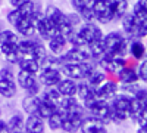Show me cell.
<instances>
[{
  "mask_svg": "<svg viewBox=\"0 0 147 133\" xmlns=\"http://www.w3.org/2000/svg\"><path fill=\"white\" fill-rule=\"evenodd\" d=\"M103 46L105 52L110 55H119L127 56L128 47H129V39L122 31H110L106 35L103 34Z\"/></svg>",
  "mask_w": 147,
  "mask_h": 133,
  "instance_id": "6da1fadb",
  "label": "cell"
},
{
  "mask_svg": "<svg viewBox=\"0 0 147 133\" xmlns=\"http://www.w3.org/2000/svg\"><path fill=\"white\" fill-rule=\"evenodd\" d=\"M119 21L122 22V33L128 39H144L147 35V21H138L131 12H127Z\"/></svg>",
  "mask_w": 147,
  "mask_h": 133,
  "instance_id": "7a4b0ae2",
  "label": "cell"
},
{
  "mask_svg": "<svg viewBox=\"0 0 147 133\" xmlns=\"http://www.w3.org/2000/svg\"><path fill=\"white\" fill-rule=\"evenodd\" d=\"M96 62L91 61H84V62H68V64H62L60 65V71H62L63 77H69L74 80H85L91 71L96 68Z\"/></svg>",
  "mask_w": 147,
  "mask_h": 133,
  "instance_id": "3957f363",
  "label": "cell"
},
{
  "mask_svg": "<svg viewBox=\"0 0 147 133\" xmlns=\"http://www.w3.org/2000/svg\"><path fill=\"white\" fill-rule=\"evenodd\" d=\"M15 80H16L18 87L25 90L27 95H40L43 86L40 84L38 78H37V74H31L28 71L19 70L18 74L15 76Z\"/></svg>",
  "mask_w": 147,
  "mask_h": 133,
  "instance_id": "277c9868",
  "label": "cell"
},
{
  "mask_svg": "<svg viewBox=\"0 0 147 133\" xmlns=\"http://www.w3.org/2000/svg\"><path fill=\"white\" fill-rule=\"evenodd\" d=\"M96 65L100 70H103L106 74H113L116 76V72L127 65V59L125 56H119V55H110V53H103L99 59L96 61Z\"/></svg>",
  "mask_w": 147,
  "mask_h": 133,
  "instance_id": "5b68a950",
  "label": "cell"
},
{
  "mask_svg": "<svg viewBox=\"0 0 147 133\" xmlns=\"http://www.w3.org/2000/svg\"><path fill=\"white\" fill-rule=\"evenodd\" d=\"M56 58L60 65L68 64V62H84V61H91L93 59L87 46H72L71 49H66L62 55H59Z\"/></svg>",
  "mask_w": 147,
  "mask_h": 133,
  "instance_id": "8992f818",
  "label": "cell"
},
{
  "mask_svg": "<svg viewBox=\"0 0 147 133\" xmlns=\"http://www.w3.org/2000/svg\"><path fill=\"white\" fill-rule=\"evenodd\" d=\"M93 12L96 16V22H100L103 25H107L112 21H115L112 8H110L107 0H94L93 3Z\"/></svg>",
  "mask_w": 147,
  "mask_h": 133,
  "instance_id": "52a82bcc",
  "label": "cell"
},
{
  "mask_svg": "<svg viewBox=\"0 0 147 133\" xmlns=\"http://www.w3.org/2000/svg\"><path fill=\"white\" fill-rule=\"evenodd\" d=\"M77 31L80 34V37L82 39V42L85 43V46L94 40L103 39V31L96 22H84L77 28Z\"/></svg>",
  "mask_w": 147,
  "mask_h": 133,
  "instance_id": "ba28073f",
  "label": "cell"
},
{
  "mask_svg": "<svg viewBox=\"0 0 147 133\" xmlns=\"http://www.w3.org/2000/svg\"><path fill=\"white\" fill-rule=\"evenodd\" d=\"M84 115H85V108L65 113L63 121H62V129L60 130H63V132H78L80 126L82 123Z\"/></svg>",
  "mask_w": 147,
  "mask_h": 133,
  "instance_id": "9c48e42d",
  "label": "cell"
},
{
  "mask_svg": "<svg viewBox=\"0 0 147 133\" xmlns=\"http://www.w3.org/2000/svg\"><path fill=\"white\" fill-rule=\"evenodd\" d=\"M80 132L82 133H106L107 132V124L103 123L100 118L94 115H84L82 123L80 126Z\"/></svg>",
  "mask_w": 147,
  "mask_h": 133,
  "instance_id": "30bf717a",
  "label": "cell"
},
{
  "mask_svg": "<svg viewBox=\"0 0 147 133\" xmlns=\"http://www.w3.org/2000/svg\"><path fill=\"white\" fill-rule=\"evenodd\" d=\"M87 111L97 117V118H100L103 123H109V117H110V104L109 101H105V99H97L96 102H93L88 108H87Z\"/></svg>",
  "mask_w": 147,
  "mask_h": 133,
  "instance_id": "8fae6325",
  "label": "cell"
},
{
  "mask_svg": "<svg viewBox=\"0 0 147 133\" xmlns=\"http://www.w3.org/2000/svg\"><path fill=\"white\" fill-rule=\"evenodd\" d=\"M96 93L99 96V99L110 101L119 93V83L115 81V80H107L106 78L100 86L96 87Z\"/></svg>",
  "mask_w": 147,
  "mask_h": 133,
  "instance_id": "7c38bea8",
  "label": "cell"
},
{
  "mask_svg": "<svg viewBox=\"0 0 147 133\" xmlns=\"http://www.w3.org/2000/svg\"><path fill=\"white\" fill-rule=\"evenodd\" d=\"M0 55L9 65H16L22 58L21 52L18 50V43H2L0 44Z\"/></svg>",
  "mask_w": 147,
  "mask_h": 133,
  "instance_id": "4fadbf2b",
  "label": "cell"
},
{
  "mask_svg": "<svg viewBox=\"0 0 147 133\" xmlns=\"http://www.w3.org/2000/svg\"><path fill=\"white\" fill-rule=\"evenodd\" d=\"M66 49H68V42L65 39V35H62L60 33L52 35V37L47 40V50L53 56L62 55Z\"/></svg>",
  "mask_w": 147,
  "mask_h": 133,
  "instance_id": "5bb4252c",
  "label": "cell"
},
{
  "mask_svg": "<svg viewBox=\"0 0 147 133\" xmlns=\"http://www.w3.org/2000/svg\"><path fill=\"white\" fill-rule=\"evenodd\" d=\"M24 132H27V133H44L46 132L44 118L38 117L37 114H30L25 118V121H24Z\"/></svg>",
  "mask_w": 147,
  "mask_h": 133,
  "instance_id": "9a60e30c",
  "label": "cell"
},
{
  "mask_svg": "<svg viewBox=\"0 0 147 133\" xmlns=\"http://www.w3.org/2000/svg\"><path fill=\"white\" fill-rule=\"evenodd\" d=\"M19 37H32L35 35V24L31 18H21L13 25Z\"/></svg>",
  "mask_w": 147,
  "mask_h": 133,
  "instance_id": "2e32d148",
  "label": "cell"
},
{
  "mask_svg": "<svg viewBox=\"0 0 147 133\" xmlns=\"http://www.w3.org/2000/svg\"><path fill=\"white\" fill-rule=\"evenodd\" d=\"M56 89L62 96H75L77 95V80L69 78V77H62L57 81Z\"/></svg>",
  "mask_w": 147,
  "mask_h": 133,
  "instance_id": "e0dca14e",
  "label": "cell"
},
{
  "mask_svg": "<svg viewBox=\"0 0 147 133\" xmlns=\"http://www.w3.org/2000/svg\"><path fill=\"white\" fill-rule=\"evenodd\" d=\"M18 95V84L15 80L0 78V98L12 99Z\"/></svg>",
  "mask_w": 147,
  "mask_h": 133,
  "instance_id": "ac0fdd59",
  "label": "cell"
},
{
  "mask_svg": "<svg viewBox=\"0 0 147 133\" xmlns=\"http://www.w3.org/2000/svg\"><path fill=\"white\" fill-rule=\"evenodd\" d=\"M57 108L63 113H69L74 110H81V108H84V105L77 96H62L57 102Z\"/></svg>",
  "mask_w": 147,
  "mask_h": 133,
  "instance_id": "d6986e66",
  "label": "cell"
},
{
  "mask_svg": "<svg viewBox=\"0 0 147 133\" xmlns=\"http://www.w3.org/2000/svg\"><path fill=\"white\" fill-rule=\"evenodd\" d=\"M116 77H118L119 84H129V83H137V81H140L136 68L128 67V65L122 67V68L116 72Z\"/></svg>",
  "mask_w": 147,
  "mask_h": 133,
  "instance_id": "ffe728a7",
  "label": "cell"
},
{
  "mask_svg": "<svg viewBox=\"0 0 147 133\" xmlns=\"http://www.w3.org/2000/svg\"><path fill=\"white\" fill-rule=\"evenodd\" d=\"M128 55H131V58L136 61H141L146 58V44L141 42V39H129Z\"/></svg>",
  "mask_w": 147,
  "mask_h": 133,
  "instance_id": "44dd1931",
  "label": "cell"
},
{
  "mask_svg": "<svg viewBox=\"0 0 147 133\" xmlns=\"http://www.w3.org/2000/svg\"><path fill=\"white\" fill-rule=\"evenodd\" d=\"M41 102V96L40 95H25L22 99V110L27 115L30 114H37L38 105Z\"/></svg>",
  "mask_w": 147,
  "mask_h": 133,
  "instance_id": "7402d4cb",
  "label": "cell"
},
{
  "mask_svg": "<svg viewBox=\"0 0 147 133\" xmlns=\"http://www.w3.org/2000/svg\"><path fill=\"white\" fill-rule=\"evenodd\" d=\"M129 99H131V96H127L124 93H121V95L118 93L115 98L110 99V106L116 111L128 114V111H129Z\"/></svg>",
  "mask_w": 147,
  "mask_h": 133,
  "instance_id": "603a6c76",
  "label": "cell"
},
{
  "mask_svg": "<svg viewBox=\"0 0 147 133\" xmlns=\"http://www.w3.org/2000/svg\"><path fill=\"white\" fill-rule=\"evenodd\" d=\"M16 65L19 67V70L28 71L31 74H37V72L40 71V64L37 62L32 56H22Z\"/></svg>",
  "mask_w": 147,
  "mask_h": 133,
  "instance_id": "cb8c5ba5",
  "label": "cell"
},
{
  "mask_svg": "<svg viewBox=\"0 0 147 133\" xmlns=\"http://www.w3.org/2000/svg\"><path fill=\"white\" fill-rule=\"evenodd\" d=\"M112 8L115 19H121L128 12V0H107Z\"/></svg>",
  "mask_w": 147,
  "mask_h": 133,
  "instance_id": "d4e9b609",
  "label": "cell"
},
{
  "mask_svg": "<svg viewBox=\"0 0 147 133\" xmlns=\"http://www.w3.org/2000/svg\"><path fill=\"white\" fill-rule=\"evenodd\" d=\"M106 78H107V74H106V72H105L103 70H100L99 67H96V68L91 71V74H90L87 78H85V81H87L91 87L96 89L97 86H100V84H102Z\"/></svg>",
  "mask_w": 147,
  "mask_h": 133,
  "instance_id": "484cf974",
  "label": "cell"
},
{
  "mask_svg": "<svg viewBox=\"0 0 147 133\" xmlns=\"http://www.w3.org/2000/svg\"><path fill=\"white\" fill-rule=\"evenodd\" d=\"M63 117H65V113L62 110H57L47 117V126L50 130H60L62 129V121H63Z\"/></svg>",
  "mask_w": 147,
  "mask_h": 133,
  "instance_id": "4316f807",
  "label": "cell"
},
{
  "mask_svg": "<svg viewBox=\"0 0 147 133\" xmlns=\"http://www.w3.org/2000/svg\"><path fill=\"white\" fill-rule=\"evenodd\" d=\"M40 96H41V99H43V101L52 102V104H56V105H57L59 99L62 98V95L59 93V90L56 89V86H50V87H44V89H41Z\"/></svg>",
  "mask_w": 147,
  "mask_h": 133,
  "instance_id": "83f0119b",
  "label": "cell"
},
{
  "mask_svg": "<svg viewBox=\"0 0 147 133\" xmlns=\"http://www.w3.org/2000/svg\"><path fill=\"white\" fill-rule=\"evenodd\" d=\"M147 110L146 108V102H141L140 99L137 98H134V96H131V99H129V111H128V117L132 118V120H136L141 111Z\"/></svg>",
  "mask_w": 147,
  "mask_h": 133,
  "instance_id": "f1b7e54d",
  "label": "cell"
},
{
  "mask_svg": "<svg viewBox=\"0 0 147 133\" xmlns=\"http://www.w3.org/2000/svg\"><path fill=\"white\" fill-rule=\"evenodd\" d=\"M131 14L138 21H147V2L146 0H137L132 6Z\"/></svg>",
  "mask_w": 147,
  "mask_h": 133,
  "instance_id": "f546056e",
  "label": "cell"
},
{
  "mask_svg": "<svg viewBox=\"0 0 147 133\" xmlns=\"http://www.w3.org/2000/svg\"><path fill=\"white\" fill-rule=\"evenodd\" d=\"M24 115L21 114H13L10 115L9 120H7V127H9V132H24Z\"/></svg>",
  "mask_w": 147,
  "mask_h": 133,
  "instance_id": "4dcf8cb0",
  "label": "cell"
},
{
  "mask_svg": "<svg viewBox=\"0 0 147 133\" xmlns=\"http://www.w3.org/2000/svg\"><path fill=\"white\" fill-rule=\"evenodd\" d=\"M56 110H57L56 104H52V102H47V101L41 99V102L38 105V110H37V115L41 117V118H47L49 115H52Z\"/></svg>",
  "mask_w": 147,
  "mask_h": 133,
  "instance_id": "1f68e13d",
  "label": "cell"
},
{
  "mask_svg": "<svg viewBox=\"0 0 147 133\" xmlns=\"http://www.w3.org/2000/svg\"><path fill=\"white\" fill-rule=\"evenodd\" d=\"M87 49L91 55L93 59H99L103 53H105V46H103V40L99 39V40H94L91 43L87 44Z\"/></svg>",
  "mask_w": 147,
  "mask_h": 133,
  "instance_id": "d6a6232c",
  "label": "cell"
},
{
  "mask_svg": "<svg viewBox=\"0 0 147 133\" xmlns=\"http://www.w3.org/2000/svg\"><path fill=\"white\" fill-rule=\"evenodd\" d=\"M19 35L15 30H0V44L2 43H18Z\"/></svg>",
  "mask_w": 147,
  "mask_h": 133,
  "instance_id": "836d02e7",
  "label": "cell"
},
{
  "mask_svg": "<svg viewBox=\"0 0 147 133\" xmlns=\"http://www.w3.org/2000/svg\"><path fill=\"white\" fill-rule=\"evenodd\" d=\"M128 114L125 113H121V111H116L113 110L112 106H110V117H109V123H113V124H122V123H125L127 120H128Z\"/></svg>",
  "mask_w": 147,
  "mask_h": 133,
  "instance_id": "e575fe53",
  "label": "cell"
},
{
  "mask_svg": "<svg viewBox=\"0 0 147 133\" xmlns=\"http://www.w3.org/2000/svg\"><path fill=\"white\" fill-rule=\"evenodd\" d=\"M78 15L81 16L82 22H96V16H94L93 8H84V9L78 10Z\"/></svg>",
  "mask_w": 147,
  "mask_h": 133,
  "instance_id": "d590c367",
  "label": "cell"
},
{
  "mask_svg": "<svg viewBox=\"0 0 147 133\" xmlns=\"http://www.w3.org/2000/svg\"><path fill=\"white\" fill-rule=\"evenodd\" d=\"M136 71H137L138 80H141L143 83H146L147 81V61H146V59H141L138 67L136 68Z\"/></svg>",
  "mask_w": 147,
  "mask_h": 133,
  "instance_id": "8d00e7d4",
  "label": "cell"
},
{
  "mask_svg": "<svg viewBox=\"0 0 147 133\" xmlns=\"http://www.w3.org/2000/svg\"><path fill=\"white\" fill-rule=\"evenodd\" d=\"M93 3H94V0H71V5L75 9V12L84 8H93Z\"/></svg>",
  "mask_w": 147,
  "mask_h": 133,
  "instance_id": "74e56055",
  "label": "cell"
},
{
  "mask_svg": "<svg viewBox=\"0 0 147 133\" xmlns=\"http://www.w3.org/2000/svg\"><path fill=\"white\" fill-rule=\"evenodd\" d=\"M0 78H7V80H15V72H13V65H5L0 68Z\"/></svg>",
  "mask_w": 147,
  "mask_h": 133,
  "instance_id": "f35d334b",
  "label": "cell"
},
{
  "mask_svg": "<svg viewBox=\"0 0 147 133\" xmlns=\"http://www.w3.org/2000/svg\"><path fill=\"white\" fill-rule=\"evenodd\" d=\"M19 19H21V15H19V12H18V9H16V8L10 9V10L7 12V15H6V21L10 24L12 27H13Z\"/></svg>",
  "mask_w": 147,
  "mask_h": 133,
  "instance_id": "ab89813d",
  "label": "cell"
},
{
  "mask_svg": "<svg viewBox=\"0 0 147 133\" xmlns=\"http://www.w3.org/2000/svg\"><path fill=\"white\" fill-rule=\"evenodd\" d=\"M134 98H137V99H140L141 102H146L147 104V90H146V87L143 86H140L138 89H137V92L134 93Z\"/></svg>",
  "mask_w": 147,
  "mask_h": 133,
  "instance_id": "60d3db41",
  "label": "cell"
},
{
  "mask_svg": "<svg viewBox=\"0 0 147 133\" xmlns=\"http://www.w3.org/2000/svg\"><path fill=\"white\" fill-rule=\"evenodd\" d=\"M0 133H9L7 123L5 121V120H2V117H0Z\"/></svg>",
  "mask_w": 147,
  "mask_h": 133,
  "instance_id": "b9f144b4",
  "label": "cell"
},
{
  "mask_svg": "<svg viewBox=\"0 0 147 133\" xmlns=\"http://www.w3.org/2000/svg\"><path fill=\"white\" fill-rule=\"evenodd\" d=\"M27 0H9V3H10V6L12 8H18V6H21L22 3H25Z\"/></svg>",
  "mask_w": 147,
  "mask_h": 133,
  "instance_id": "7bdbcfd3",
  "label": "cell"
},
{
  "mask_svg": "<svg viewBox=\"0 0 147 133\" xmlns=\"http://www.w3.org/2000/svg\"><path fill=\"white\" fill-rule=\"evenodd\" d=\"M137 132H138V133H146V132H147V127H138Z\"/></svg>",
  "mask_w": 147,
  "mask_h": 133,
  "instance_id": "ee69618b",
  "label": "cell"
},
{
  "mask_svg": "<svg viewBox=\"0 0 147 133\" xmlns=\"http://www.w3.org/2000/svg\"><path fill=\"white\" fill-rule=\"evenodd\" d=\"M0 30H2V24H0Z\"/></svg>",
  "mask_w": 147,
  "mask_h": 133,
  "instance_id": "f6af8a7d",
  "label": "cell"
},
{
  "mask_svg": "<svg viewBox=\"0 0 147 133\" xmlns=\"http://www.w3.org/2000/svg\"><path fill=\"white\" fill-rule=\"evenodd\" d=\"M0 2H2V0H0Z\"/></svg>",
  "mask_w": 147,
  "mask_h": 133,
  "instance_id": "bcb514c9",
  "label": "cell"
},
{
  "mask_svg": "<svg viewBox=\"0 0 147 133\" xmlns=\"http://www.w3.org/2000/svg\"><path fill=\"white\" fill-rule=\"evenodd\" d=\"M128 2H129V0H128Z\"/></svg>",
  "mask_w": 147,
  "mask_h": 133,
  "instance_id": "7dc6e473",
  "label": "cell"
}]
</instances>
